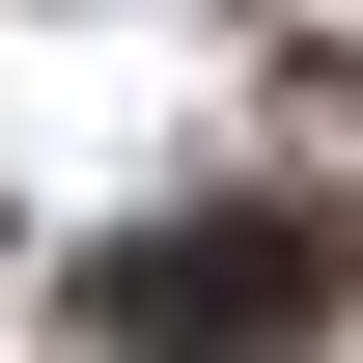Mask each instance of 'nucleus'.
<instances>
[{
	"mask_svg": "<svg viewBox=\"0 0 363 363\" xmlns=\"http://www.w3.org/2000/svg\"><path fill=\"white\" fill-rule=\"evenodd\" d=\"M335 279H363V224H335V196H224V224L84 252V335H140V363H279Z\"/></svg>",
	"mask_w": 363,
	"mask_h": 363,
	"instance_id": "1",
	"label": "nucleus"
}]
</instances>
